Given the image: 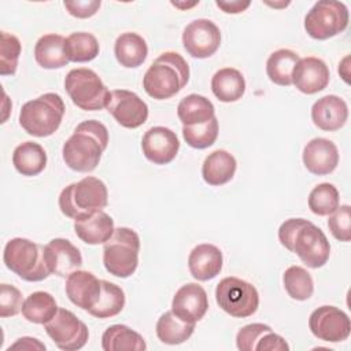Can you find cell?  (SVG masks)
<instances>
[{"label":"cell","instance_id":"obj_1","mask_svg":"<svg viewBox=\"0 0 351 351\" xmlns=\"http://www.w3.org/2000/svg\"><path fill=\"white\" fill-rule=\"evenodd\" d=\"M280 243L311 269L322 267L330 256V244L325 233L304 218H289L278 228Z\"/></svg>","mask_w":351,"mask_h":351},{"label":"cell","instance_id":"obj_2","mask_svg":"<svg viewBox=\"0 0 351 351\" xmlns=\"http://www.w3.org/2000/svg\"><path fill=\"white\" fill-rule=\"evenodd\" d=\"M107 145V128L99 121L88 119L78 123L73 134L66 140L62 148V156L71 170L89 173L97 167Z\"/></svg>","mask_w":351,"mask_h":351},{"label":"cell","instance_id":"obj_3","mask_svg":"<svg viewBox=\"0 0 351 351\" xmlns=\"http://www.w3.org/2000/svg\"><path fill=\"white\" fill-rule=\"evenodd\" d=\"M189 81V66L177 52L160 53L143 78V88L148 96L166 100L176 96Z\"/></svg>","mask_w":351,"mask_h":351},{"label":"cell","instance_id":"obj_4","mask_svg":"<svg viewBox=\"0 0 351 351\" xmlns=\"http://www.w3.org/2000/svg\"><path fill=\"white\" fill-rule=\"evenodd\" d=\"M108 203L106 184L96 177L88 176L62 189L59 195V208L63 215L80 221L101 211Z\"/></svg>","mask_w":351,"mask_h":351},{"label":"cell","instance_id":"obj_5","mask_svg":"<svg viewBox=\"0 0 351 351\" xmlns=\"http://www.w3.org/2000/svg\"><path fill=\"white\" fill-rule=\"evenodd\" d=\"M64 110V101L60 95L48 92L22 106L19 125L30 136L48 137L59 129Z\"/></svg>","mask_w":351,"mask_h":351},{"label":"cell","instance_id":"obj_6","mask_svg":"<svg viewBox=\"0 0 351 351\" xmlns=\"http://www.w3.org/2000/svg\"><path fill=\"white\" fill-rule=\"evenodd\" d=\"M3 261L8 270L29 282H38L49 276L44 262V247L29 239L14 237L8 240Z\"/></svg>","mask_w":351,"mask_h":351},{"label":"cell","instance_id":"obj_7","mask_svg":"<svg viewBox=\"0 0 351 351\" xmlns=\"http://www.w3.org/2000/svg\"><path fill=\"white\" fill-rule=\"evenodd\" d=\"M140 237L130 228H117L104 243L103 265L106 270L119 278L130 277L138 266Z\"/></svg>","mask_w":351,"mask_h":351},{"label":"cell","instance_id":"obj_8","mask_svg":"<svg viewBox=\"0 0 351 351\" xmlns=\"http://www.w3.org/2000/svg\"><path fill=\"white\" fill-rule=\"evenodd\" d=\"M64 89L74 106L84 111H97L107 106L110 90L90 69H73L64 78Z\"/></svg>","mask_w":351,"mask_h":351},{"label":"cell","instance_id":"obj_9","mask_svg":"<svg viewBox=\"0 0 351 351\" xmlns=\"http://www.w3.org/2000/svg\"><path fill=\"white\" fill-rule=\"evenodd\" d=\"M217 304L234 318H247L258 310L259 293L256 288L237 277L222 278L215 288Z\"/></svg>","mask_w":351,"mask_h":351},{"label":"cell","instance_id":"obj_10","mask_svg":"<svg viewBox=\"0 0 351 351\" xmlns=\"http://www.w3.org/2000/svg\"><path fill=\"white\" fill-rule=\"evenodd\" d=\"M348 26V8L333 0L317 1L304 16V30L314 40H328Z\"/></svg>","mask_w":351,"mask_h":351},{"label":"cell","instance_id":"obj_11","mask_svg":"<svg viewBox=\"0 0 351 351\" xmlns=\"http://www.w3.org/2000/svg\"><path fill=\"white\" fill-rule=\"evenodd\" d=\"M44 329L63 351L81 350L89 339L88 326L67 308H58L53 318L44 324Z\"/></svg>","mask_w":351,"mask_h":351},{"label":"cell","instance_id":"obj_12","mask_svg":"<svg viewBox=\"0 0 351 351\" xmlns=\"http://www.w3.org/2000/svg\"><path fill=\"white\" fill-rule=\"evenodd\" d=\"M182 45L192 58H210L221 45L219 27L210 19H195L182 32Z\"/></svg>","mask_w":351,"mask_h":351},{"label":"cell","instance_id":"obj_13","mask_svg":"<svg viewBox=\"0 0 351 351\" xmlns=\"http://www.w3.org/2000/svg\"><path fill=\"white\" fill-rule=\"evenodd\" d=\"M308 328L317 339L339 343L348 339L351 322L343 310L335 306H321L310 314Z\"/></svg>","mask_w":351,"mask_h":351},{"label":"cell","instance_id":"obj_14","mask_svg":"<svg viewBox=\"0 0 351 351\" xmlns=\"http://www.w3.org/2000/svg\"><path fill=\"white\" fill-rule=\"evenodd\" d=\"M106 108L114 119L126 129L140 128L148 119L147 103L132 90H111Z\"/></svg>","mask_w":351,"mask_h":351},{"label":"cell","instance_id":"obj_15","mask_svg":"<svg viewBox=\"0 0 351 351\" xmlns=\"http://www.w3.org/2000/svg\"><path fill=\"white\" fill-rule=\"evenodd\" d=\"M141 149L144 156L154 165H167L177 156L180 141L171 129L154 126L144 133Z\"/></svg>","mask_w":351,"mask_h":351},{"label":"cell","instance_id":"obj_16","mask_svg":"<svg viewBox=\"0 0 351 351\" xmlns=\"http://www.w3.org/2000/svg\"><path fill=\"white\" fill-rule=\"evenodd\" d=\"M44 262L49 274L67 277L82 266V255L71 241L56 237L44 245Z\"/></svg>","mask_w":351,"mask_h":351},{"label":"cell","instance_id":"obj_17","mask_svg":"<svg viewBox=\"0 0 351 351\" xmlns=\"http://www.w3.org/2000/svg\"><path fill=\"white\" fill-rule=\"evenodd\" d=\"M208 310V298L204 288L196 282H188L177 289L171 300V311L182 321L196 324Z\"/></svg>","mask_w":351,"mask_h":351},{"label":"cell","instance_id":"obj_18","mask_svg":"<svg viewBox=\"0 0 351 351\" xmlns=\"http://www.w3.org/2000/svg\"><path fill=\"white\" fill-rule=\"evenodd\" d=\"M330 73L326 63L315 56L300 58L292 71V84L306 95L324 90L329 84Z\"/></svg>","mask_w":351,"mask_h":351},{"label":"cell","instance_id":"obj_19","mask_svg":"<svg viewBox=\"0 0 351 351\" xmlns=\"http://www.w3.org/2000/svg\"><path fill=\"white\" fill-rule=\"evenodd\" d=\"M236 346L240 351H288L285 339L273 332L269 325L255 322L243 326L236 335Z\"/></svg>","mask_w":351,"mask_h":351},{"label":"cell","instance_id":"obj_20","mask_svg":"<svg viewBox=\"0 0 351 351\" xmlns=\"http://www.w3.org/2000/svg\"><path fill=\"white\" fill-rule=\"evenodd\" d=\"M69 300L82 310H90L101 293V280L86 270H75L66 277L64 285Z\"/></svg>","mask_w":351,"mask_h":351},{"label":"cell","instance_id":"obj_21","mask_svg":"<svg viewBox=\"0 0 351 351\" xmlns=\"http://www.w3.org/2000/svg\"><path fill=\"white\" fill-rule=\"evenodd\" d=\"M303 165L315 176H326L339 165V151L333 141L325 137L310 140L303 148Z\"/></svg>","mask_w":351,"mask_h":351},{"label":"cell","instance_id":"obj_22","mask_svg":"<svg viewBox=\"0 0 351 351\" xmlns=\"http://www.w3.org/2000/svg\"><path fill=\"white\" fill-rule=\"evenodd\" d=\"M348 118L347 103L336 96L326 95L318 99L311 107L313 123L325 132H335L344 126Z\"/></svg>","mask_w":351,"mask_h":351},{"label":"cell","instance_id":"obj_23","mask_svg":"<svg viewBox=\"0 0 351 351\" xmlns=\"http://www.w3.org/2000/svg\"><path fill=\"white\" fill-rule=\"evenodd\" d=\"M222 263L223 258L221 250L208 243L197 244L188 256L189 273L197 281H208L215 278L222 270Z\"/></svg>","mask_w":351,"mask_h":351},{"label":"cell","instance_id":"obj_24","mask_svg":"<svg viewBox=\"0 0 351 351\" xmlns=\"http://www.w3.org/2000/svg\"><path fill=\"white\" fill-rule=\"evenodd\" d=\"M114 230V219L103 210L80 221H74V232L77 237L90 245L104 244L112 236Z\"/></svg>","mask_w":351,"mask_h":351},{"label":"cell","instance_id":"obj_25","mask_svg":"<svg viewBox=\"0 0 351 351\" xmlns=\"http://www.w3.org/2000/svg\"><path fill=\"white\" fill-rule=\"evenodd\" d=\"M236 167L237 162L230 152L217 149L206 156L202 166V177L208 185L219 186L233 178Z\"/></svg>","mask_w":351,"mask_h":351},{"label":"cell","instance_id":"obj_26","mask_svg":"<svg viewBox=\"0 0 351 351\" xmlns=\"http://www.w3.org/2000/svg\"><path fill=\"white\" fill-rule=\"evenodd\" d=\"M114 53L118 63L126 69L141 66L148 55L147 41L134 32H126L117 37Z\"/></svg>","mask_w":351,"mask_h":351},{"label":"cell","instance_id":"obj_27","mask_svg":"<svg viewBox=\"0 0 351 351\" xmlns=\"http://www.w3.org/2000/svg\"><path fill=\"white\" fill-rule=\"evenodd\" d=\"M66 38L60 34L49 33L41 36L34 45L36 62L47 70L62 69L67 66L69 59L64 51Z\"/></svg>","mask_w":351,"mask_h":351},{"label":"cell","instance_id":"obj_28","mask_svg":"<svg viewBox=\"0 0 351 351\" xmlns=\"http://www.w3.org/2000/svg\"><path fill=\"white\" fill-rule=\"evenodd\" d=\"M211 90L219 101L233 103L243 97L245 92V80L237 69L223 67L213 75Z\"/></svg>","mask_w":351,"mask_h":351},{"label":"cell","instance_id":"obj_29","mask_svg":"<svg viewBox=\"0 0 351 351\" xmlns=\"http://www.w3.org/2000/svg\"><path fill=\"white\" fill-rule=\"evenodd\" d=\"M104 351H144L147 344L144 337L132 328L117 324L108 326L101 336Z\"/></svg>","mask_w":351,"mask_h":351},{"label":"cell","instance_id":"obj_30","mask_svg":"<svg viewBox=\"0 0 351 351\" xmlns=\"http://www.w3.org/2000/svg\"><path fill=\"white\" fill-rule=\"evenodd\" d=\"M12 165L22 176H38L47 166V152L38 143L25 141L14 149Z\"/></svg>","mask_w":351,"mask_h":351},{"label":"cell","instance_id":"obj_31","mask_svg":"<svg viewBox=\"0 0 351 351\" xmlns=\"http://www.w3.org/2000/svg\"><path fill=\"white\" fill-rule=\"evenodd\" d=\"M178 119L182 122V126L199 125L210 121L215 117L214 104L204 96L191 93L181 99L177 106Z\"/></svg>","mask_w":351,"mask_h":351},{"label":"cell","instance_id":"obj_32","mask_svg":"<svg viewBox=\"0 0 351 351\" xmlns=\"http://www.w3.org/2000/svg\"><path fill=\"white\" fill-rule=\"evenodd\" d=\"M299 59V55L288 48L271 52L266 60V74L269 80L281 86L292 85V71Z\"/></svg>","mask_w":351,"mask_h":351},{"label":"cell","instance_id":"obj_33","mask_svg":"<svg viewBox=\"0 0 351 351\" xmlns=\"http://www.w3.org/2000/svg\"><path fill=\"white\" fill-rule=\"evenodd\" d=\"M58 311V304L55 298L44 291H37L30 293L25 300L22 306V315L26 321L32 324L44 325L49 319L53 318V315Z\"/></svg>","mask_w":351,"mask_h":351},{"label":"cell","instance_id":"obj_34","mask_svg":"<svg viewBox=\"0 0 351 351\" xmlns=\"http://www.w3.org/2000/svg\"><path fill=\"white\" fill-rule=\"evenodd\" d=\"M155 329H156V336L162 343L177 346L186 341L192 336L195 330V324H189L180 319L170 310L163 313L159 317Z\"/></svg>","mask_w":351,"mask_h":351},{"label":"cell","instance_id":"obj_35","mask_svg":"<svg viewBox=\"0 0 351 351\" xmlns=\"http://www.w3.org/2000/svg\"><path fill=\"white\" fill-rule=\"evenodd\" d=\"M125 292L121 287L107 280H101V293L97 303L88 310L92 317L104 319L118 315L125 307Z\"/></svg>","mask_w":351,"mask_h":351},{"label":"cell","instance_id":"obj_36","mask_svg":"<svg viewBox=\"0 0 351 351\" xmlns=\"http://www.w3.org/2000/svg\"><path fill=\"white\" fill-rule=\"evenodd\" d=\"M64 51L69 62L86 63L99 55L100 45L92 33L75 32L66 37Z\"/></svg>","mask_w":351,"mask_h":351},{"label":"cell","instance_id":"obj_37","mask_svg":"<svg viewBox=\"0 0 351 351\" xmlns=\"http://www.w3.org/2000/svg\"><path fill=\"white\" fill-rule=\"evenodd\" d=\"M282 282L287 293L293 300H307L313 296L314 281L311 274L302 266H289L282 274Z\"/></svg>","mask_w":351,"mask_h":351},{"label":"cell","instance_id":"obj_38","mask_svg":"<svg viewBox=\"0 0 351 351\" xmlns=\"http://www.w3.org/2000/svg\"><path fill=\"white\" fill-rule=\"evenodd\" d=\"M340 196L333 184L322 182L314 186L308 195V208L313 214L325 217L332 214L339 207Z\"/></svg>","mask_w":351,"mask_h":351},{"label":"cell","instance_id":"obj_39","mask_svg":"<svg viewBox=\"0 0 351 351\" xmlns=\"http://www.w3.org/2000/svg\"><path fill=\"white\" fill-rule=\"evenodd\" d=\"M218 119L217 117L210 121L192 126H182V136L185 143L196 149L211 147L218 137Z\"/></svg>","mask_w":351,"mask_h":351},{"label":"cell","instance_id":"obj_40","mask_svg":"<svg viewBox=\"0 0 351 351\" xmlns=\"http://www.w3.org/2000/svg\"><path fill=\"white\" fill-rule=\"evenodd\" d=\"M0 37V74L14 75L22 49L21 41L16 36L7 32H1Z\"/></svg>","mask_w":351,"mask_h":351},{"label":"cell","instance_id":"obj_41","mask_svg":"<svg viewBox=\"0 0 351 351\" xmlns=\"http://www.w3.org/2000/svg\"><path fill=\"white\" fill-rule=\"evenodd\" d=\"M328 228L332 236L339 241L351 240V207L348 204L339 206L332 214H329Z\"/></svg>","mask_w":351,"mask_h":351},{"label":"cell","instance_id":"obj_42","mask_svg":"<svg viewBox=\"0 0 351 351\" xmlns=\"http://www.w3.org/2000/svg\"><path fill=\"white\" fill-rule=\"evenodd\" d=\"M23 306V298L18 288L10 284L0 285V317H14L21 313Z\"/></svg>","mask_w":351,"mask_h":351},{"label":"cell","instance_id":"obj_43","mask_svg":"<svg viewBox=\"0 0 351 351\" xmlns=\"http://www.w3.org/2000/svg\"><path fill=\"white\" fill-rule=\"evenodd\" d=\"M63 5L71 16L85 19V18L93 16L99 11L101 1L100 0H74V1H63Z\"/></svg>","mask_w":351,"mask_h":351},{"label":"cell","instance_id":"obj_44","mask_svg":"<svg viewBox=\"0 0 351 351\" xmlns=\"http://www.w3.org/2000/svg\"><path fill=\"white\" fill-rule=\"evenodd\" d=\"M8 350H45V344L34 337H19Z\"/></svg>","mask_w":351,"mask_h":351},{"label":"cell","instance_id":"obj_45","mask_svg":"<svg viewBox=\"0 0 351 351\" xmlns=\"http://www.w3.org/2000/svg\"><path fill=\"white\" fill-rule=\"evenodd\" d=\"M217 7H219L223 12L226 14H240L243 11H245L250 7V1H240V0H234V1H215Z\"/></svg>","mask_w":351,"mask_h":351}]
</instances>
